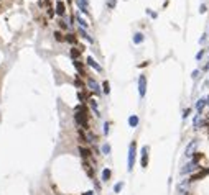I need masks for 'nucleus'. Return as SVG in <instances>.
Returning <instances> with one entry per match:
<instances>
[{"mask_svg":"<svg viewBox=\"0 0 209 195\" xmlns=\"http://www.w3.org/2000/svg\"><path fill=\"white\" fill-rule=\"evenodd\" d=\"M135 157H137V143L135 141H132L130 146H128V154H127V169H128V172L134 170Z\"/></svg>","mask_w":209,"mask_h":195,"instance_id":"nucleus-1","label":"nucleus"},{"mask_svg":"<svg viewBox=\"0 0 209 195\" xmlns=\"http://www.w3.org/2000/svg\"><path fill=\"white\" fill-rule=\"evenodd\" d=\"M176 190H178L179 195H190V192H191V180L190 179H183V180H179Z\"/></svg>","mask_w":209,"mask_h":195,"instance_id":"nucleus-2","label":"nucleus"},{"mask_svg":"<svg viewBox=\"0 0 209 195\" xmlns=\"http://www.w3.org/2000/svg\"><path fill=\"white\" fill-rule=\"evenodd\" d=\"M76 121H78L79 125H81L82 128H86L87 129V115H86V110H84V108H81V107H78V113H76Z\"/></svg>","mask_w":209,"mask_h":195,"instance_id":"nucleus-3","label":"nucleus"},{"mask_svg":"<svg viewBox=\"0 0 209 195\" xmlns=\"http://www.w3.org/2000/svg\"><path fill=\"white\" fill-rule=\"evenodd\" d=\"M145 93H147V77L143 74H140L138 76V95H140V99H143Z\"/></svg>","mask_w":209,"mask_h":195,"instance_id":"nucleus-4","label":"nucleus"},{"mask_svg":"<svg viewBox=\"0 0 209 195\" xmlns=\"http://www.w3.org/2000/svg\"><path fill=\"white\" fill-rule=\"evenodd\" d=\"M196 169H198V161L193 159L191 162H188L186 166H183L181 170H179V174H181V176H186V174H190V172H193V170H196Z\"/></svg>","mask_w":209,"mask_h":195,"instance_id":"nucleus-5","label":"nucleus"},{"mask_svg":"<svg viewBox=\"0 0 209 195\" xmlns=\"http://www.w3.org/2000/svg\"><path fill=\"white\" fill-rule=\"evenodd\" d=\"M196 148H198V140L190 141V144L186 146V151H184V156H186V157H193L196 154Z\"/></svg>","mask_w":209,"mask_h":195,"instance_id":"nucleus-6","label":"nucleus"},{"mask_svg":"<svg viewBox=\"0 0 209 195\" xmlns=\"http://www.w3.org/2000/svg\"><path fill=\"white\" fill-rule=\"evenodd\" d=\"M87 85H89L91 87V90L96 93V95H100V93H102V90H100V85L96 82L94 79H87Z\"/></svg>","mask_w":209,"mask_h":195,"instance_id":"nucleus-7","label":"nucleus"},{"mask_svg":"<svg viewBox=\"0 0 209 195\" xmlns=\"http://www.w3.org/2000/svg\"><path fill=\"white\" fill-rule=\"evenodd\" d=\"M86 62H87V66H91L92 69H96L97 72H102V67H100L99 64L96 62V59L92 58V56H87V61H86Z\"/></svg>","mask_w":209,"mask_h":195,"instance_id":"nucleus-8","label":"nucleus"},{"mask_svg":"<svg viewBox=\"0 0 209 195\" xmlns=\"http://www.w3.org/2000/svg\"><path fill=\"white\" fill-rule=\"evenodd\" d=\"M148 166V146H143L142 148V167H147Z\"/></svg>","mask_w":209,"mask_h":195,"instance_id":"nucleus-9","label":"nucleus"},{"mask_svg":"<svg viewBox=\"0 0 209 195\" xmlns=\"http://www.w3.org/2000/svg\"><path fill=\"white\" fill-rule=\"evenodd\" d=\"M110 176H112V172H110L109 167L102 169V172H100V179H102V182H107V180L110 179Z\"/></svg>","mask_w":209,"mask_h":195,"instance_id":"nucleus-10","label":"nucleus"},{"mask_svg":"<svg viewBox=\"0 0 209 195\" xmlns=\"http://www.w3.org/2000/svg\"><path fill=\"white\" fill-rule=\"evenodd\" d=\"M204 105H206V99H199L198 102H196V112H198V113H203Z\"/></svg>","mask_w":209,"mask_h":195,"instance_id":"nucleus-11","label":"nucleus"},{"mask_svg":"<svg viewBox=\"0 0 209 195\" xmlns=\"http://www.w3.org/2000/svg\"><path fill=\"white\" fill-rule=\"evenodd\" d=\"M143 39H145V36H143V33H140V31H137V33L134 35V43L135 44L143 43Z\"/></svg>","mask_w":209,"mask_h":195,"instance_id":"nucleus-12","label":"nucleus"},{"mask_svg":"<svg viewBox=\"0 0 209 195\" xmlns=\"http://www.w3.org/2000/svg\"><path fill=\"white\" fill-rule=\"evenodd\" d=\"M138 123H140V120H138V116L137 115H132L130 118H128V125H130V128H135Z\"/></svg>","mask_w":209,"mask_h":195,"instance_id":"nucleus-13","label":"nucleus"},{"mask_svg":"<svg viewBox=\"0 0 209 195\" xmlns=\"http://www.w3.org/2000/svg\"><path fill=\"white\" fill-rule=\"evenodd\" d=\"M207 174H209V169H207V170L204 169V170H201L199 174H196V176H191V177H190V180H191V182H193V180H198V179L204 177V176H207Z\"/></svg>","mask_w":209,"mask_h":195,"instance_id":"nucleus-14","label":"nucleus"},{"mask_svg":"<svg viewBox=\"0 0 209 195\" xmlns=\"http://www.w3.org/2000/svg\"><path fill=\"white\" fill-rule=\"evenodd\" d=\"M100 153L104 154V156H107V154H110V144L109 143H104L100 146Z\"/></svg>","mask_w":209,"mask_h":195,"instance_id":"nucleus-15","label":"nucleus"},{"mask_svg":"<svg viewBox=\"0 0 209 195\" xmlns=\"http://www.w3.org/2000/svg\"><path fill=\"white\" fill-rule=\"evenodd\" d=\"M64 3L63 2H56V13L58 15H64Z\"/></svg>","mask_w":209,"mask_h":195,"instance_id":"nucleus-16","label":"nucleus"},{"mask_svg":"<svg viewBox=\"0 0 209 195\" xmlns=\"http://www.w3.org/2000/svg\"><path fill=\"white\" fill-rule=\"evenodd\" d=\"M79 33H81V36H82L84 39H87V43H94V39H92L91 36L87 35V31H86V30H82V28H79Z\"/></svg>","mask_w":209,"mask_h":195,"instance_id":"nucleus-17","label":"nucleus"},{"mask_svg":"<svg viewBox=\"0 0 209 195\" xmlns=\"http://www.w3.org/2000/svg\"><path fill=\"white\" fill-rule=\"evenodd\" d=\"M89 105H91V108H92V110H94L96 116H100V113H99V108H97V102H96V100H89Z\"/></svg>","mask_w":209,"mask_h":195,"instance_id":"nucleus-18","label":"nucleus"},{"mask_svg":"<svg viewBox=\"0 0 209 195\" xmlns=\"http://www.w3.org/2000/svg\"><path fill=\"white\" fill-rule=\"evenodd\" d=\"M193 125H194V128H199L201 126V113H198V115L193 118Z\"/></svg>","mask_w":209,"mask_h":195,"instance_id":"nucleus-19","label":"nucleus"},{"mask_svg":"<svg viewBox=\"0 0 209 195\" xmlns=\"http://www.w3.org/2000/svg\"><path fill=\"white\" fill-rule=\"evenodd\" d=\"M76 20L79 22V25H81V28L84 30V28H87V23H86V20L81 18V15H76Z\"/></svg>","mask_w":209,"mask_h":195,"instance_id":"nucleus-20","label":"nucleus"},{"mask_svg":"<svg viewBox=\"0 0 209 195\" xmlns=\"http://www.w3.org/2000/svg\"><path fill=\"white\" fill-rule=\"evenodd\" d=\"M79 153L82 154V157H89L91 156V151L89 149H86V148H79Z\"/></svg>","mask_w":209,"mask_h":195,"instance_id":"nucleus-21","label":"nucleus"},{"mask_svg":"<svg viewBox=\"0 0 209 195\" xmlns=\"http://www.w3.org/2000/svg\"><path fill=\"white\" fill-rule=\"evenodd\" d=\"M122 187H124V182H119V184H115V187H114V193H120Z\"/></svg>","mask_w":209,"mask_h":195,"instance_id":"nucleus-22","label":"nucleus"},{"mask_svg":"<svg viewBox=\"0 0 209 195\" xmlns=\"http://www.w3.org/2000/svg\"><path fill=\"white\" fill-rule=\"evenodd\" d=\"M102 87H104V89H102V92H104V93H109V92H110V87H109V82H107V80H104Z\"/></svg>","mask_w":209,"mask_h":195,"instance_id":"nucleus-23","label":"nucleus"},{"mask_svg":"<svg viewBox=\"0 0 209 195\" xmlns=\"http://www.w3.org/2000/svg\"><path fill=\"white\" fill-rule=\"evenodd\" d=\"M109 128H110V123L106 121V123H104V135H109Z\"/></svg>","mask_w":209,"mask_h":195,"instance_id":"nucleus-24","label":"nucleus"},{"mask_svg":"<svg viewBox=\"0 0 209 195\" xmlns=\"http://www.w3.org/2000/svg\"><path fill=\"white\" fill-rule=\"evenodd\" d=\"M199 74H201V72L198 71V69H196V71H193V72H191V77L196 80V79H198V77H199Z\"/></svg>","mask_w":209,"mask_h":195,"instance_id":"nucleus-25","label":"nucleus"},{"mask_svg":"<svg viewBox=\"0 0 209 195\" xmlns=\"http://www.w3.org/2000/svg\"><path fill=\"white\" fill-rule=\"evenodd\" d=\"M71 56H73V58H78V56H79V49H74V48H73V49H71Z\"/></svg>","mask_w":209,"mask_h":195,"instance_id":"nucleus-26","label":"nucleus"},{"mask_svg":"<svg viewBox=\"0 0 209 195\" xmlns=\"http://www.w3.org/2000/svg\"><path fill=\"white\" fill-rule=\"evenodd\" d=\"M74 66L78 67V71H79V72H82V66L79 64V61H74Z\"/></svg>","mask_w":209,"mask_h":195,"instance_id":"nucleus-27","label":"nucleus"},{"mask_svg":"<svg viewBox=\"0 0 209 195\" xmlns=\"http://www.w3.org/2000/svg\"><path fill=\"white\" fill-rule=\"evenodd\" d=\"M203 56H204V49H201V51L198 52V54H196V59H198V61H199L201 58H203Z\"/></svg>","mask_w":209,"mask_h":195,"instance_id":"nucleus-28","label":"nucleus"},{"mask_svg":"<svg viewBox=\"0 0 209 195\" xmlns=\"http://www.w3.org/2000/svg\"><path fill=\"white\" fill-rule=\"evenodd\" d=\"M54 36H56V39H58V41H63V36H61V33H59V31H56Z\"/></svg>","mask_w":209,"mask_h":195,"instance_id":"nucleus-29","label":"nucleus"},{"mask_svg":"<svg viewBox=\"0 0 209 195\" xmlns=\"http://www.w3.org/2000/svg\"><path fill=\"white\" fill-rule=\"evenodd\" d=\"M68 41H69V43H74V41H76L74 35H68Z\"/></svg>","mask_w":209,"mask_h":195,"instance_id":"nucleus-30","label":"nucleus"},{"mask_svg":"<svg viewBox=\"0 0 209 195\" xmlns=\"http://www.w3.org/2000/svg\"><path fill=\"white\" fill-rule=\"evenodd\" d=\"M115 2H117V0H109V8H114V7H115Z\"/></svg>","mask_w":209,"mask_h":195,"instance_id":"nucleus-31","label":"nucleus"},{"mask_svg":"<svg viewBox=\"0 0 209 195\" xmlns=\"http://www.w3.org/2000/svg\"><path fill=\"white\" fill-rule=\"evenodd\" d=\"M190 108H188V110H184V115H183V118H188V116H190Z\"/></svg>","mask_w":209,"mask_h":195,"instance_id":"nucleus-32","label":"nucleus"},{"mask_svg":"<svg viewBox=\"0 0 209 195\" xmlns=\"http://www.w3.org/2000/svg\"><path fill=\"white\" fill-rule=\"evenodd\" d=\"M206 10H207V8H206V5H201V7H199V12H201V13H204Z\"/></svg>","mask_w":209,"mask_h":195,"instance_id":"nucleus-33","label":"nucleus"},{"mask_svg":"<svg viewBox=\"0 0 209 195\" xmlns=\"http://www.w3.org/2000/svg\"><path fill=\"white\" fill-rule=\"evenodd\" d=\"M206 36H207V35H206V33H204V35H203V38H201V39H199V43H204V41H206Z\"/></svg>","mask_w":209,"mask_h":195,"instance_id":"nucleus-34","label":"nucleus"},{"mask_svg":"<svg viewBox=\"0 0 209 195\" xmlns=\"http://www.w3.org/2000/svg\"><path fill=\"white\" fill-rule=\"evenodd\" d=\"M82 195H94V192H92V190H87V192H84Z\"/></svg>","mask_w":209,"mask_h":195,"instance_id":"nucleus-35","label":"nucleus"},{"mask_svg":"<svg viewBox=\"0 0 209 195\" xmlns=\"http://www.w3.org/2000/svg\"><path fill=\"white\" fill-rule=\"evenodd\" d=\"M206 103H207V105H209V97H207V99H206Z\"/></svg>","mask_w":209,"mask_h":195,"instance_id":"nucleus-36","label":"nucleus"}]
</instances>
